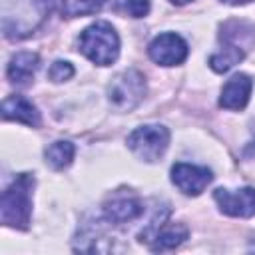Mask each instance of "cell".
<instances>
[{
	"mask_svg": "<svg viewBox=\"0 0 255 255\" xmlns=\"http://www.w3.org/2000/svg\"><path fill=\"white\" fill-rule=\"evenodd\" d=\"M32 189H34V175L20 173L16 179L4 189L0 211L2 223L14 229H28L32 217Z\"/></svg>",
	"mask_w": 255,
	"mask_h": 255,
	"instance_id": "2",
	"label": "cell"
},
{
	"mask_svg": "<svg viewBox=\"0 0 255 255\" xmlns=\"http://www.w3.org/2000/svg\"><path fill=\"white\" fill-rule=\"evenodd\" d=\"M251 88L253 82L247 74H235L231 76L223 90H221V98H219V106L225 110H243L249 102L251 96Z\"/></svg>",
	"mask_w": 255,
	"mask_h": 255,
	"instance_id": "11",
	"label": "cell"
},
{
	"mask_svg": "<svg viewBox=\"0 0 255 255\" xmlns=\"http://www.w3.org/2000/svg\"><path fill=\"white\" fill-rule=\"evenodd\" d=\"M38 66H40V56L38 54H34V52H18L16 56H12L6 74H8L10 82H14L18 86H26L34 78Z\"/></svg>",
	"mask_w": 255,
	"mask_h": 255,
	"instance_id": "13",
	"label": "cell"
},
{
	"mask_svg": "<svg viewBox=\"0 0 255 255\" xmlns=\"http://www.w3.org/2000/svg\"><path fill=\"white\" fill-rule=\"evenodd\" d=\"M225 4H233V6H239V4H247V2H253V0H221Z\"/></svg>",
	"mask_w": 255,
	"mask_h": 255,
	"instance_id": "18",
	"label": "cell"
},
{
	"mask_svg": "<svg viewBox=\"0 0 255 255\" xmlns=\"http://www.w3.org/2000/svg\"><path fill=\"white\" fill-rule=\"evenodd\" d=\"M106 0H62V14L68 18L88 16L102 10Z\"/></svg>",
	"mask_w": 255,
	"mask_h": 255,
	"instance_id": "15",
	"label": "cell"
},
{
	"mask_svg": "<svg viewBox=\"0 0 255 255\" xmlns=\"http://www.w3.org/2000/svg\"><path fill=\"white\" fill-rule=\"evenodd\" d=\"M169 2H173V4H179V6H181V4H187V2H191V0H169Z\"/></svg>",
	"mask_w": 255,
	"mask_h": 255,
	"instance_id": "19",
	"label": "cell"
},
{
	"mask_svg": "<svg viewBox=\"0 0 255 255\" xmlns=\"http://www.w3.org/2000/svg\"><path fill=\"white\" fill-rule=\"evenodd\" d=\"M219 38H221L223 50L215 52L209 58V66L213 72L223 74V72H229L235 64H239L245 58L249 46H253L255 42V26L243 20H231L221 26Z\"/></svg>",
	"mask_w": 255,
	"mask_h": 255,
	"instance_id": "1",
	"label": "cell"
},
{
	"mask_svg": "<svg viewBox=\"0 0 255 255\" xmlns=\"http://www.w3.org/2000/svg\"><path fill=\"white\" fill-rule=\"evenodd\" d=\"M143 96H145V78L141 76V72L133 68L118 74L108 86L110 104L120 112L133 110L143 100Z\"/></svg>",
	"mask_w": 255,
	"mask_h": 255,
	"instance_id": "4",
	"label": "cell"
},
{
	"mask_svg": "<svg viewBox=\"0 0 255 255\" xmlns=\"http://www.w3.org/2000/svg\"><path fill=\"white\" fill-rule=\"evenodd\" d=\"M74 153H76L74 143L66 141V139H60V141H54V143H50L46 147L44 157H46V163L52 169H64V167H68L72 163Z\"/></svg>",
	"mask_w": 255,
	"mask_h": 255,
	"instance_id": "14",
	"label": "cell"
},
{
	"mask_svg": "<svg viewBox=\"0 0 255 255\" xmlns=\"http://www.w3.org/2000/svg\"><path fill=\"white\" fill-rule=\"evenodd\" d=\"M213 199L217 201L219 209L231 217H253L255 215V189L241 187V189H215Z\"/></svg>",
	"mask_w": 255,
	"mask_h": 255,
	"instance_id": "8",
	"label": "cell"
},
{
	"mask_svg": "<svg viewBox=\"0 0 255 255\" xmlns=\"http://www.w3.org/2000/svg\"><path fill=\"white\" fill-rule=\"evenodd\" d=\"M48 76H50L52 82H66V80H70V78L74 76V66H72L70 62L58 60V62L52 64Z\"/></svg>",
	"mask_w": 255,
	"mask_h": 255,
	"instance_id": "16",
	"label": "cell"
},
{
	"mask_svg": "<svg viewBox=\"0 0 255 255\" xmlns=\"http://www.w3.org/2000/svg\"><path fill=\"white\" fill-rule=\"evenodd\" d=\"M2 116L4 120H14L26 126L36 128L40 124V114L36 110V106L26 100L24 96H10L2 102Z\"/></svg>",
	"mask_w": 255,
	"mask_h": 255,
	"instance_id": "12",
	"label": "cell"
},
{
	"mask_svg": "<svg viewBox=\"0 0 255 255\" xmlns=\"http://www.w3.org/2000/svg\"><path fill=\"white\" fill-rule=\"evenodd\" d=\"M187 227L183 223H165V215H155L151 223L139 233V241L147 243L151 251H169L187 239Z\"/></svg>",
	"mask_w": 255,
	"mask_h": 255,
	"instance_id": "6",
	"label": "cell"
},
{
	"mask_svg": "<svg viewBox=\"0 0 255 255\" xmlns=\"http://www.w3.org/2000/svg\"><path fill=\"white\" fill-rule=\"evenodd\" d=\"M143 213V205L141 201L131 195V193H120L114 195L112 199H108L104 203V215L110 223H128L137 219Z\"/></svg>",
	"mask_w": 255,
	"mask_h": 255,
	"instance_id": "10",
	"label": "cell"
},
{
	"mask_svg": "<svg viewBox=\"0 0 255 255\" xmlns=\"http://www.w3.org/2000/svg\"><path fill=\"white\" fill-rule=\"evenodd\" d=\"M80 52L100 66H110L120 56V38L112 24L96 22L80 34Z\"/></svg>",
	"mask_w": 255,
	"mask_h": 255,
	"instance_id": "3",
	"label": "cell"
},
{
	"mask_svg": "<svg viewBox=\"0 0 255 255\" xmlns=\"http://www.w3.org/2000/svg\"><path fill=\"white\" fill-rule=\"evenodd\" d=\"M151 0H126V12L133 18H141L149 12Z\"/></svg>",
	"mask_w": 255,
	"mask_h": 255,
	"instance_id": "17",
	"label": "cell"
},
{
	"mask_svg": "<svg viewBox=\"0 0 255 255\" xmlns=\"http://www.w3.org/2000/svg\"><path fill=\"white\" fill-rule=\"evenodd\" d=\"M211 179H213V173L207 167H199L183 161L171 167V181L185 195H199L211 183Z\"/></svg>",
	"mask_w": 255,
	"mask_h": 255,
	"instance_id": "9",
	"label": "cell"
},
{
	"mask_svg": "<svg viewBox=\"0 0 255 255\" xmlns=\"http://www.w3.org/2000/svg\"><path fill=\"white\" fill-rule=\"evenodd\" d=\"M169 145V131L165 126H139L128 135V147L143 161H157Z\"/></svg>",
	"mask_w": 255,
	"mask_h": 255,
	"instance_id": "5",
	"label": "cell"
},
{
	"mask_svg": "<svg viewBox=\"0 0 255 255\" xmlns=\"http://www.w3.org/2000/svg\"><path fill=\"white\" fill-rule=\"evenodd\" d=\"M187 44L181 36L173 34V32H165L155 36L149 46H147V54L155 64L161 66H177L187 58Z\"/></svg>",
	"mask_w": 255,
	"mask_h": 255,
	"instance_id": "7",
	"label": "cell"
}]
</instances>
